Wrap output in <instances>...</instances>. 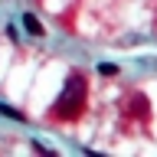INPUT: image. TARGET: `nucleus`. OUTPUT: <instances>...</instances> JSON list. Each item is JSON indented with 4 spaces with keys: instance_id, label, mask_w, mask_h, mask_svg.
I'll list each match as a JSON object with an SVG mask.
<instances>
[{
    "instance_id": "obj_1",
    "label": "nucleus",
    "mask_w": 157,
    "mask_h": 157,
    "mask_svg": "<svg viewBox=\"0 0 157 157\" xmlns=\"http://www.w3.org/2000/svg\"><path fill=\"white\" fill-rule=\"evenodd\" d=\"M85 95H88V82L82 72H69L66 85H62V95L52 105V118H62V121H72V118L82 115L85 108Z\"/></svg>"
},
{
    "instance_id": "obj_2",
    "label": "nucleus",
    "mask_w": 157,
    "mask_h": 157,
    "mask_svg": "<svg viewBox=\"0 0 157 157\" xmlns=\"http://www.w3.org/2000/svg\"><path fill=\"white\" fill-rule=\"evenodd\" d=\"M23 26H26V33H33V36H43V33H46V26H43L39 17H33V13H23Z\"/></svg>"
},
{
    "instance_id": "obj_3",
    "label": "nucleus",
    "mask_w": 157,
    "mask_h": 157,
    "mask_svg": "<svg viewBox=\"0 0 157 157\" xmlns=\"http://www.w3.org/2000/svg\"><path fill=\"white\" fill-rule=\"evenodd\" d=\"M0 115H7V118H13V121H26V118H23V111H17V108H10L7 101H0Z\"/></svg>"
},
{
    "instance_id": "obj_4",
    "label": "nucleus",
    "mask_w": 157,
    "mask_h": 157,
    "mask_svg": "<svg viewBox=\"0 0 157 157\" xmlns=\"http://www.w3.org/2000/svg\"><path fill=\"white\" fill-rule=\"evenodd\" d=\"M98 72H101V75H118V66H115V62H101V66H98Z\"/></svg>"
},
{
    "instance_id": "obj_5",
    "label": "nucleus",
    "mask_w": 157,
    "mask_h": 157,
    "mask_svg": "<svg viewBox=\"0 0 157 157\" xmlns=\"http://www.w3.org/2000/svg\"><path fill=\"white\" fill-rule=\"evenodd\" d=\"M29 147H33L36 154H43V157H52V151H49L46 144H39V141H33V144H29Z\"/></svg>"
}]
</instances>
